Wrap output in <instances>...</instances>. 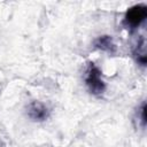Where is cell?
<instances>
[{"label":"cell","instance_id":"cell-3","mask_svg":"<svg viewBox=\"0 0 147 147\" xmlns=\"http://www.w3.org/2000/svg\"><path fill=\"white\" fill-rule=\"evenodd\" d=\"M26 113L32 121H38V122L45 121L49 115L48 109L41 102H38V101L31 102L26 108Z\"/></svg>","mask_w":147,"mask_h":147},{"label":"cell","instance_id":"cell-1","mask_svg":"<svg viewBox=\"0 0 147 147\" xmlns=\"http://www.w3.org/2000/svg\"><path fill=\"white\" fill-rule=\"evenodd\" d=\"M85 82L86 85L88 86V90L93 94H101L106 88V85L101 79V72L94 65V63H90L88 69L86 71Z\"/></svg>","mask_w":147,"mask_h":147},{"label":"cell","instance_id":"cell-4","mask_svg":"<svg viewBox=\"0 0 147 147\" xmlns=\"http://www.w3.org/2000/svg\"><path fill=\"white\" fill-rule=\"evenodd\" d=\"M95 46L100 49L107 51V52H114L115 51V45L113 44V40L109 36H102L99 37L95 40Z\"/></svg>","mask_w":147,"mask_h":147},{"label":"cell","instance_id":"cell-2","mask_svg":"<svg viewBox=\"0 0 147 147\" xmlns=\"http://www.w3.org/2000/svg\"><path fill=\"white\" fill-rule=\"evenodd\" d=\"M146 16H147L146 6L137 5V6H133L132 8H130L126 11L124 23L126 24V26H130L131 29H134V28L139 26L145 21Z\"/></svg>","mask_w":147,"mask_h":147}]
</instances>
